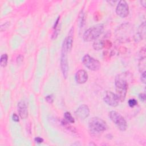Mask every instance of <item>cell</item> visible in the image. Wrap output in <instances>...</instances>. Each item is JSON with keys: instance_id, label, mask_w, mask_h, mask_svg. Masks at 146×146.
Wrapping results in <instances>:
<instances>
[{"instance_id": "6da1fadb", "label": "cell", "mask_w": 146, "mask_h": 146, "mask_svg": "<svg viewBox=\"0 0 146 146\" xmlns=\"http://www.w3.org/2000/svg\"><path fill=\"white\" fill-rule=\"evenodd\" d=\"M131 78L128 72H124L118 74L115 80L116 95L120 102H123L126 96L128 86V79Z\"/></svg>"}, {"instance_id": "7a4b0ae2", "label": "cell", "mask_w": 146, "mask_h": 146, "mask_svg": "<svg viewBox=\"0 0 146 146\" xmlns=\"http://www.w3.org/2000/svg\"><path fill=\"white\" fill-rule=\"evenodd\" d=\"M90 132L95 135L102 133L107 129V125L105 121L98 117H93L88 123Z\"/></svg>"}, {"instance_id": "3957f363", "label": "cell", "mask_w": 146, "mask_h": 146, "mask_svg": "<svg viewBox=\"0 0 146 146\" xmlns=\"http://www.w3.org/2000/svg\"><path fill=\"white\" fill-rule=\"evenodd\" d=\"M104 26L102 23L95 25L87 30L83 35L85 42H91L96 40L103 33Z\"/></svg>"}, {"instance_id": "277c9868", "label": "cell", "mask_w": 146, "mask_h": 146, "mask_svg": "<svg viewBox=\"0 0 146 146\" xmlns=\"http://www.w3.org/2000/svg\"><path fill=\"white\" fill-rule=\"evenodd\" d=\"M109 117L117 128L121 131H124L127 128V124L124 118L117 112L112 111L109 113Z\"/></svg>"}, {"instance_id": "5b68a950", "label": "cell", "mask_w": 146, "mask_h": 146, "mask_svg": "<svg viewBox=\"0 0 146 146\" xmlns=\"http://www.w3.org/2000/svg\"><path fill=\"white\" fill-rule=\"evenodd\" d=\"M67 50L66 47V39H65L63 42L61 56H60L61 70L63 74V75L65 79L67 78L68 72V66L67 58Z\"/></svg>"}, {"instance_id": "8992f818", "label": "cell", "mask_w": 146, "mask_h": 146, "mask_svg": "<svg viewBox=\"0 0 146 146\" xmlns=\"http://www.w3.org/2000/svg\"><path fill=\"white\" fill-rule=\"evenodd\" d=\"M84 65L92 71H98L100 68V63L97 59L91 57L88 54H86L82 59Z\"/></svg>"}, {"instance_id": "52a82bcc", "label": "cell", "mask_w": 146, "mask_h": 146, "mask_svg": "<svg viewBox=\"0 0 146 146\" xmlns=\"http://www.w3.org/2000/svg\"><path fill=\"white\" fill-rule=\"evenodd\" d=\"M104 101L108 106L112 107H116L118 105L120 100L116 95L111 91H107L104 96Z\"/></svg>"}, {"instance_id": "ba28073f", "label": "cell", "mask_w": 146, "mask_h": 146, "mask_svg": "<svg viewBox=\"0 0 146 146\" xmlns=\"http://www.w3.org/2000/svg\"><path fill=\"white\" fill-rule=\"evenodd\" d=\"M116 13L121 18H125L128 16L129 14V7L126 1L121 0L119 2L116 8Z\"/></svg>"}, {"instance_id": "9c48e42d", "label": "cell", "mask_w": 146, "mask_h": 146, "mask_svg": "<svg viewBox=\"0 0 146 146\" xmlns=\"http://www.w3.org/2000/svg\"><path fill=\"white\" fill-rule=\"evenodd\" d=\"M75 115L78 118L80 119H84L89 116L90 109L87 105L82 104L75 111Z\"/></svg>"}, {"instance_id": "30bf717a", "label": "cell", "mask_w": 146, "mask_h": 146, "mask_svg": "<svg viewBox=\"0 0 146 146\" xmlns=\"http://www.w3.org/2000/svg\"><path fill=\"white\" fill-rule=\"evenodd\" d=\"M18 111L21 119H25L28 116L27 106L25 102L22 100L18 103Z\"/></svg>"}, {"instance_id": "8fae6325", "label": "cell", "mask_w": 146, "mask_h": 146, "mask_svg": "<svg viewBox=\"0 0 146 146\" xmlns=\"http://www.w3.org/2000/svg\"><path fill=\"white\" fill-rule=\"evenodd\" d=\"M88 79V74L84 70H79L75 74V80L79 84L84 83Z\"/></svg>"}, {"instance_id": "7c38bea8", "label": "cell", "mask_w": 146, "mask_h": 146, "mask_svg": "<svg viewBox=\"0 0 146 146\" xmlns=\"http://www.w3.org/2000/svg\"><path fill=\"white\" fill-rule=\"evenodd\" d=\"M73 31H74V29L72 28L69 33L68 36H67V38H66V47H67V51H70L72 47V43H73V36H72V34H73Z\"/></svg>"}, {"instance_id": "4fadbf2b", "label": "cell", "mask_w": 146, "mask_h": 146, "mask_svg": "<svg viewBox=\"0 0 146 146\" xmlns=\"http://www.w3.org/2000/svg\"><path fill=\"white\" fill-rule=\"evenodd\" d=\"M143 55H140V58L139 59V71L141 72H143L145 71V48L143 51L142 53Z\"/></svg>"}, {"instance_id": "5bb4252c", "label": "cell", "mask_w": 146, "mask_h": 146, "mask_svg": "<svg viewBox=\"0 0 146 146\" xmlns=\"http://www.w3.org/2000/svg\"><path fill=\"white\" fill-rule=\"evenodd\" d=\"M145 34V22H143L140 26L139 27L138 29V32H137V35L139 39H142L144 36Z\"/></svg>"}, {"instance_id": "9a60e30c", "label": "cell", "mask_w": 146, "mask_h": 146, "mask_svg": "<svg viewBox=\"0 0 146 146\" xmlns=\"http://www.w3.org/2000/svg\"><path fill=\"white\" fill-rule=\"evenodd\" d=\"M104 47V41L102 40H96L93 44V47L96 50H100Z\"/></svg>"}, {"instance_id": "2e32d148", "label": "cell", "mask_w": 146, "mask_h": 146, "mask_svg": "<svg viewBox=\"0 0 146 146\" xmlns=\"http://www.w3.org/2000/svg\"><path fill=\"white\" fill-rule=\"evenodd\" d=\"M8 60V55L7 54H3L1 56L0 59V64L2 67H5L6 66Z\"/></svg>"}, {"instance_id": "e0dca14e", "label": "cell", "mask_w": 146, "mask_h": 146, "mask_svg": "<svg viewBox=\"0 0 146 146\" xmlns=\"http://www.w3.org/2000/svg\"><path fill=\"white\" fill-rule=\"evenodd\" d=\"M64 117L66 121L70 123H74L75 122V120L74 117L72 116L71 114L69 112H66L64 114Z\"/></svg>"}, {"instance_id": "ac0fdd59", "label": "cell", "mask_w": 146, "mask_h": 146, "mask_svg": "<svg viewBox=\"0 0 146 146\" xmlns=\"http://www.w3.org/2000/svg\"><path fill=\"white\" fill-rule=\"evenodd\" d=\"M128 105L130 107H135V106L137 105V102L135 99H129V100L128 102Z\"/></svg>"}, {"instance_id": "d6986e66", "label": "cell", "mask_w": 146, "mask_h": 146, "mask_svg": "<svg viewBox=\"0 0 146 146\" xmlns=\"http://www.w3.org/2000/svg\"><path fill=\"white\" fill-rule=\"evenodd\" d=\"M45 99L48 103H52L54 101V96L52 95H48L46 96Z\"/></svg>"}, {"instance_id": "ffe728a7", "label": "cell", "mask_w": 146, "mask_h": 146, "mask_svg": "<svg viewBox=\"0 0 146 146\" xmlns=\"http://www.w3.org/2000/svg\"><path fill=\"white\" fill-rule=\"evenodd\" d=\"M140 79L141 80V82L143 83H145L146 82V75H145V71L141 72V78Z\"/></svg>"}, {"instance_id": "44dd1931", "label": "cell", "mask_w": 146, "mask_h": 146, "mask_svg": "<svg viewBox=\"0 0 146 146\" xmlns=\"http://www.w3.org/2000/svg\"><path fill=\"white\" fill-rule=\"evenodd\" d=\"M139 99L143 101V102H145V94H143V93H140L139 95Z\"/></svg>"}, {"instance_id": "7402d4cb", "label": "cell", "mask_w": 146, "mask_h": 146, "mask_svg": "<svg viewBox=\"0 0 146 146\" xmlns=\"http://www.w3.org/2000/svg\"><path fill=\"white\" fill-rule=\"evenodd\" d=\"M12 119H13V120L15 122L19 121V117L18 116V115L16 113H13V115L12 116Z\"/></svg>"}, {"instance_id": "603a6c76", "label": "cell", "mask_w": 146, "mask_h": 146, "mask_svg": "<svg viewBox=\"0 0 146 146\" xmlns=\"http://www.w3.org/2000/svg\"><path fill=\"white\" fill-rule=\"evenodd\" d=\"M34 140L36 143H41L43 141V139L40 137H36L35 139H34Z\"/></svg>"}, {"instance_id": "cb8c5ba5", "label": "cell", "mask_w": 146, "mask_h": 146, "mask_svg": "<svg viewBox=\"0 0 146 146\" xmlns=\"http://www.w3.org/2000/svg\"><path fill=\"white\" fill-rule=\"evenodd\" d=\"M59 18H60V17H58V18H57V19H56V22H55V23H54V29L55 30L56 29V27H57V26H58V25L59 21Z\"/></svg>"}, {"instance_id": "d4e9b609", "label": "cell", "mask_w": 146, "mask_h": 146, "mask_svg": "<svg viewBox=\"0 0 146 146\" xmlns=\"http://www.w3.org/2000/svg\"><path fill=\"white\" fill-rule=\"evenodd\" d=\"M21 55H19V56H18V57L17 58V62L18 63H20V62H21L22 60H23V56L21 58H21Z\"/></svg>"}, {"instance_id": "484cf974", "label": "cell", "mask_w": 146, "mask_h": 146, "mask_svg": "<svg viewBox=\"0 0 146 146\" xmlns=\"http://www.w3.org/2000/svg\"><path fill=\"white\" fill-rule=\"evenodd\" d=\"M141 3L143 6L144 7H145V5H146V1H141Z\"/></svg>"}]
</instances>
